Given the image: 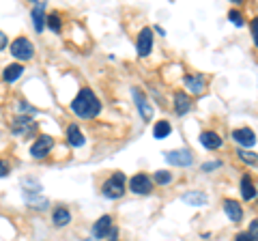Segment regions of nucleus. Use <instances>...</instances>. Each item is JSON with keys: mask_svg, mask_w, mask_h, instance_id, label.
I'll return each mask as SVG.
<instances>
[{"mask_svg": "<svg viewBox=\"0 0 258 241\" xmlns=\"http://www.w3.org/2000/svg\"><path fill=\"white\" fill-rule=\"evenodd\" d=\"M71 110L80 118H93L101 112V101L91 88H82L74 97V101H71Z\"/></svg>", "mask_w": 258, "mask_h": 241, "instance_id": "nucleus-1", "label": "nucleus"}, {"mask_svg": "<svg viewBox=\"0 0 258 241\" xmlns=\"http://www.w3.org/2000/svg\"><path fill=\"white\" fill-rule=\"evenodd\" d=\"M125 174L123 172H114L110 176V179L101 186V192H103V196L106 198H112V200H116L125 194Z\"/></svg>", "mask_w": 258, "mask_h": 241, "instance_id": "nucleus-2", "label": "nucleus"}, {"mask_svg": "<svg viewBox=\"0 0 258 241\" xmlns=\"http://www.w3.org/2000/svg\"><path fill=\"white\" fill-rule=\"evenodd\" d=\"M11 54H13V58H18V61H30L32 56H35V47H32V43L26 37H18V39H13V43H11Z\"/></svg>", "mask_w": 258, "mask_h": 241, "instance_id": "nucleus-3", "label": "nucleus"}, {"mask_svg": "<svg viewBox=\"0 0 258 241\" xmlns=\"http://www.w3.org/2000/svg\"><path fill=\"white\" fill-rule=\"evenodd\" d=\"M54 149V138L52 136H39V138L32 142V147H30V157H35V159H43L50 155V151Z\"/></svg>", "mask_w": 258, "mask_h": 241, "instance_id": "nucleus-4", "label": "nucleus"}, {"mask_svg": "<svg viewBox=\"0 0 258 241\" xmlns=\"http://www.w3.org/2000/svg\"><path fill=\"white\" fill-rule=\"evenodd\" d=\"M129 190H132L134 194H138V196L151 194V192H153V181H151V176L144 174V172L134 174L132 179H129Z\"/></svg>", "mask_w": 258, "mask_h": 241, "instance_id": "nucleus-5", "label": "nucleus"}, {"mask_svg": "<svg viewBox=\"0 0 258 241\" xmlns=\"http://www.w3.org/2000/svg\"><path fill=\"white\" fill-rule=\"evenodd\" d=\"M166 159L170 162L172 166H191L194 164V155L189 153L187 149H174V151H168Z\"/></svg>", "mask_w": 258, "mask_h": 241, "instance_id": "nucleus-6", "label": "nucleus"}, {"mask_svg": "<svg viewBox=\"0 0 258 241\" xmlns=\"http://www.w3.org/2000/svg\"><path fill=\"white\" fill-rule=\"evenodd\" d=\"M112 230H114V224H112L110 215H101V218L93 224V237L95 239H106V237H110Z\"/></svg>", "mask_w": 258, "mask_h": 241, "instance_id": "nucleus-7", "label": "nucleus"}, {"mask_svg": "<svg viewBox=\"0 0 258 241\" xmlns=\"http://www.w3.org/2000/svg\"><path fill=\"white\" fill-rule=\"evenodd\" d=\"M35 127H37V123L30 116H18L11 125V132L15 136H28V134L35 132Z\"/></svg>", "mask_w": 258, "mask_h": 241, "instance_id": "nucleus-8", "label": "nucleus"}, {"mask_svg": "<svg viewBox=\"0 0 258 241\" xmlns=\"http://www.w3.org/2000/svg\"><path fill=\"white\" fill-rule=\"evenodd\" d=\"M136 47H138V56H142V58L151 54V50H153V30L151 28H142L140 30Z\"/></svg>", "mask_w": 258, "mask_h": 241, "instance_id": "nucleus-9", "label": "nucleus"}, {"mask_svg": "<svg viewBox=\"0 0 258 241\" xmlns=\"http://www.w3.org/2000/svg\"><path fill=\"white\" fill-rule=\"evenodd\" d=\"M132 95H134V99H136V106H138V112H140L142 120H151L153 118V108H151L149 99L140 93V88H134Z\"/></svg>", "mask_w": 258, "mask_h": 241, "instance_id": "nucleus-10", "label": "nucleus"}, {"mask_svg": "<svg viewBox=\"0 0 258 241\" xmlns=\"http://www.w3.org/2000/svg\"><path fill=\"white\" fill-rule=\"evenodd\" d=\"M232 140L239 142L241 147H254L256 144V134L249 130V127H239V130L232 132Z\"/></svg>", "mask_w": 258, "mask_h": 241, "instance_id": "nucleus-11", "label": "nucleus"}, {"mask_svg": "<svg viewBox=\"0 0 258 241\" xmlns=\"http://www.w3.org/2000/svg\"><path fill=\"white\" fill-rule=\"evenodd\" d=\"M224 213L228 215V220L235 222V224H239L241 220H243V209H241V205L237 203V200H232V198L224 200Z\"/></svg>", "mask_w": 258, "mask_h": 241, "instance_id": "nucleus-12", "label": "nucleus"}, {"mask_svg": "<svg viewBox=\"0 0 258 241\" xmlns=\"http://www.w3.org/2000/svg\"><path fill=\"white\" fill-rule=\"evenodd\" d=\"M45 3H37L32 5V24H35V30L37 33H43V26H45Z\"/></svg>", "mask_w": 258, "mask_h": 241, "instance_id": "nucleus-13", "label": "nucleus"}, {"mask_svg": "<svg viewBox=\"0 0 258 241\" xmlns=\"http://www.w3.org/2000/svg\"><path fill=\"white\" fill-rule=\"evenodd\" d=\"M200 144H203L205 149H209V151H215V149H220V147H222L224 140L220 138V134H215V132H211V130H207V132L200 134Z\"/></svg>", "mask_w": 258, "mask_h": 241, "instance_id": "nucleus-14", "label": "nucleus"}, {"mask_svg": "<svg viewBox=\"0 0 258 241\" xmlns=\"http://www.w3.org/2000/svg\"><path fill=\"white\" fill-rule=\"evenodd\" d=\"M189 110H191V99L187 97V93H183V91L174 93V112L176 114L183 116V114H187Z\"/></svg>", "mask_w": 258, "mask_h": 241, "instance_id": "nucleus-15", "label": "nucleus"}, {"mask_svg": "<svg viewBox=\"0 0 258 241\" xmlns=\"http://www.w3.org/2000/svg\"><path fill=\"white\" fill-rule=\"evenodd\" d=\"M185 88H189V91L194 95H200V93H205V76H185Z\"/></svg>", "mask_w": 258, "mask_h": 241, "instance_id": "nucleus-16", "label": "nucleus"}, {"mask_svg": "<svg viewBox=\"0 0 258 241\" xmlns=\"http://www.w3.org/2000/svg\"><path fill=\"white\" fill-rule=\"evenodd\" d=\"M258 196L256 192V186L249 179V174H243V179H241V198L243 200H254Z\"/></svg>", "mask_w": 258, "mask_h": 241, "instance_id": "nucleus-17", "label": "nucleus"}, {"mask_svg": "<svg viewBox=\"0 0 258 241\" xmlns=\"http://www.w3.org/2000/svg\"><path fill=\"white\" fill-rule=\"evenodd\" d=\"M52 222H54V226H56V228L67 226V224L71 222V213H69V209H64V207L54 209V213H52Z\"/></svg>", "mask_w": 258, "mask_h": 241, "instance_id": "nucleus-18", "label": "nucleus"}, {"mask_svg": "<svg viewBox=\"0 0 258 241\" xmlns=\"http://www.w3.org/2000/svg\"><path fill=\"white\" fill-rule=\"evenodd\" d=\"M22 74H24V67L20 65V63H13V65H7L5 67V71H3V80L5 82H15L18 78H22Z\"/></svg>", "mask_w": 258, "mask_h": 241, "instance_id": "nucleus-19", "label": "nucleus"}, {"mask_svg": "<svg viewBox=\"0 0 258 241\" xmlns=\"http://www.w3.org/2000/svg\"><path fill=\"white\" fill-rule=\"evenodd\" d=\"M67 140L71 147H84V134L80 132V127L76 123L67 127Z\"/></svg>", "mask_w": 258, "mask_h": 241, "instance_id": "nucleus-20", "label": "nucleus"}, {"mask_svg": "<svg viewBox=\"0 0 258 241\" xmlns=\"http://www.w3.org/2000/svg\"><path fill=\"white\" fill-rule=\"evenodd\" d=\"M207 194L205 192H187V194H183V203H187L191 207H203L207 205Z\"/></svg>", "mask_w": 258, "mask_h": 241, "instance_id": "nucleus-21", "label": "nucleus"}, {"mask_svg": "<svg viewBox=\"0 0 258 241\" xmlns=\"http://www.w3.org/2000/svg\"><path fill=\"white\" fill-rule=\"evenodd\" d=\"M172 132V125L168 123V120H159V123H155V127H153V136H155L157 140H164L166 136H170Z\"/></svg>", "mask_w": 258, "mask_h": 241, "instance_id": "nucleus-22", "label": "nucleus"}, {"mask_svg": "<svg viewBox=\"0 0 258 241\" xmlns=\"http://www.w3.org/2000/svg\"><path fill=\"white\" fill-rule=\"evenodd\" d=\"M47 28L52 30V33H60V28H62V22H60V15L58 13H50L47 15Z\"/></svg>", "mask_w": 258, "mask_h": 241, "instance_id": "nucleus-23", "label": "nucleus"}, {"mask_svg": "<svg viewBox=\"0 0 258 241\" xmlns=\"http://www.w3.org/2000/svg\"><path fill=\"white\" fill-rule=\"evenodd\" d=\"M153 181L159 183V186H168V183L172 181V172L170 170H157L153 174Z\"/></svg>", "mask_w": 258, "mask_h": 241, "instance_id": "nucleus-24", "label": "nucleus"}, {"mask_svg": "<svg viewBox=\"0 0 258 241\" xmlns=\"http://www.w3.org/2000/svg\"><path fill=\"white\" fill-rule=\"evenodd\" d=\"M239 157L243 159V162H247V164H256L258 162L256 153H249V151H243V149H239Z\"/></svg>", "mask_w": 258, "mask_h": 241, "instance_id": "nucleus-25", "label": "nucleus"}, {"mask_svg": "<svg viewBox=\"0 0 258 241\" xmlns=\"http://www.w3.org/2000/svg\"><path fill=\"white\" fill-rule=\"evenodd\" d=\"M228 20L235 24V26H243V15H241V11H232V9H230Z\"/></svg>", "mask_w": 258, "mask_h": 241, "instance_id": "nucleus-26", "label": "nucleus"}, {"mask_svg": "<svg viewBox=\"0 0 258 241\" xmlns=\"http://www.w3.org/2000/svg\"><path fill=\"white\" fill-rule=\"evenodd\" d=\"M245 232L249 235V239H252V241H258V220H254L252 224H249V228Z\"/></svg>", "mask_w": 258, "mask_h": 241, "instance_id": "nucleus-27", "label": "nucleus"}, {"mask_svg": "<svg viewBox=\"0 0 258 241\" xmlns=\"http://www.w3.org/2000/svg\"><path fill=\"white\" fill-rule=\"evenodd\" d=\"M18 110L22 112V114H26V112H28V114H35V112H37L35 108L30 106V103H24V101H18Z\"/></svg>", "mask_w": 258, "mask_h": 241, "instance_id": "nucleus-28", "label": "nucleus"}, {"mask_svg": "<svg viewBox=\"0 0 258 241\" xmlns=\"http://www.w3.org/2000/svg\"><path fill=\"white\" fill-rule=\"evenodd\" d=\"M249 30H252V37H254V43L258 47V18H254L252 22H249Z\"/></svg>", "mask_w": 258, "mask_h": 241, "instance_id": "nucleus-29", "label": "nucleus"}, {"mask_svg": "<svg viewBox=\"0 0 258 241\" xmlns=\"http://www.w3.org/2000/svg\"><path fill=\"white\" fill-rule=\"evenodd\" d=\"M7 43H9V39H7V35L3 33V30H0V52H3L5 47H7Z\"/></svg>", "mask_w": 258, "mask_h": 241, "instance_id": "nucleus-30", "label": "nucleus"}, {"mask_svg": "<svg viewBox=\"0 0 258 241\" xmlns=\"http://www.w3.org/2000/svg\"><path fill=\"white\" fill-rule=\"evenodd\" d=\"M7 174H9V166L0 159V176H7Z\"/></svg>", "mask_w": 258, "mask_h": 241, "instance_id": "nucleus-31", "label": "nucleus"}, {"mask_svg": "<svg viewBox=\"0 0 258 241\" xmlns=\"http://www.w3.org/2000/svg\"><path fill=\"white\" fill-rule=\"evenodd\" d=\"M235 241H252V239H249V235H247V232H237Z\"/></svg>", "mask_w": 258, "mask_h": 241, "instance_id": "nucleus-32", "label": "nucleus"}, {"mask_svg": "<svg viewBox=\"0 0 258 241\" xmlns=\"http://www.w3.org/2000/svg\"><path fill=\"white\" fill-rule=\"evenodd\" d=\"M217 166V162L213 164V162H209V164H205V170H213V168Z\"/></svg>", "mask_w": 258, "mask_h": 241, "instance_id": "nucleus-33", "label": "nucleus"}]
</instances>
